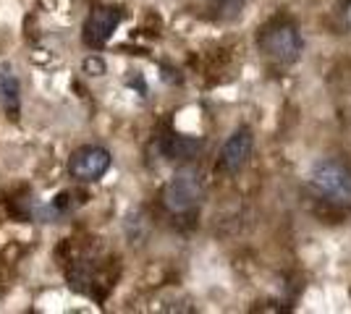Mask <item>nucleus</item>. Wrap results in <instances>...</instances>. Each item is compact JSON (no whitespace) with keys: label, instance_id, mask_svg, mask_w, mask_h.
<instances>
[{"label":"nucleus","instance_id":"1","mask_svg":"<svg viewBox=\"0 0 351 314\" xmlns=\"http://www.w3.org/2000/svg\"><path fill=\"white\" fill-rule=\"evenodd\" d=\"M309 186L330 205H351V170L338 160H322L315 165L309 173Z\"/></svg>","mask_w":351,"mask_h":314},{"label":"nucleus","instance_id":"2","mask_svg":"<svg viewBox=\"0 0 351 314\" xmlns=\"http://www.w3.org/2000/svg\"><path fill=\"white\" fill-rule=\"evenodd\" d=\"M260 50L270 60L289 66L302 53V34L291 21H273L260 34Z\"/></svg>","mask_w":351,"mask_h":314},{"label":"nucleus","instance_id":"3","mask_svg":"<svg viewBox=\"0 0 351 314\" xmlns=\"http://www.w3.org/2000/svg\"><path fill=\"white\" fill-rule=\"evenodd\" d=\"M199 196H202L199 173L191 168H181V170H176L173 179L168 181V186L162 192V205L171 212H189L197 207Z\"/></svg>","mask_w":351,"mask_h":314},{"label":"nucleus","instance_id":"4","mask_svg":"<svg viewBox=\"0 0 351 314\" xmlns=\"http://www.w3.org/2000/svg\"><path fill=\"white\" fill-rule=\"evenodd\" d=\"M110 168V152L97 144H87V147H79L69 157V173L71 179L92 183V181H100Z\"/></svg>","mask_w":351,"mask_h":314},{"label":"nucleus","instance_id":"5","mask_svg":"<svg viewBox=\"0 0 351 314\" xmlns=\"http://www.w3.org/2000/svg\"><path fill=\"white\" fill-rule=\"evenodd\" d=\"M121 21V11L113 5H100L95 8L89 18L84 21V42L89 47H103L108 45V40L113 37V31L118 29Z\"/></svg>","mask_w":351,"mask_h":314},{"label":"nucleus","instance_id":"6","mask_svg":"<svg viewBox=\"0 0 351 314\" xmlns=\"http://www.w3.org/2000/svg\"><path fill=\"white\" fill-rule=\"evenodd\" d=\"M252 147H254L252 131L249 129H236L234 134L228 136V142L223 144V150H220V168L226 173H239L247 165Z\"/></svg>","mask_w":351,"mask_h":314},{"label":"nucleus","instance_id":"7","mask_svg":"<svg viewBox=\"0 0 351 314\" xmlns=\"http://www.w3.org/2000/svg\"><path fill=\"white\" fill-rule=\"evenodd\" d=\"M0 103L5 107V113H11V116H19V79L14 76L11 71V66H0Z\"/></svg>","mask_w":351,"mask_h":314},{"label":"nucleus","instance_id":"8","mask_svg":"<svg viewBox=\"0 0 351 314\" xmlns=\"http://www.w3.org/2000/svg\"><path fill=\"white\" fill-rule=\"evenodd\" d=\"M202 150V142L199 139H191V136H168V142L162 144V152L173 160H189L197 152Z\"/></svg>","mask_w":351,"mask_h":314},{"label":"nucleus","instance_id":"9","mask_svg":"<svg viewBox=\"0 0 351 314\" xmlns=\"http://www.w3.org/2000/svg\"><path fill=\"white\" fill-rule=\"evenodd\" d=\"M244 3H247V0H213V8H215V14L223 16V18H231V16H236L244 8Z\"/></svg>","mask_w":351,"mask_h":314},{"label":"nucleus","instance_id":"10","mask_svg":"<svg viewBox=\"0 0 351 314\" xmlns=\"http://www.w3.org/2000/svg\"><path fill=\"white\" fill-rule=\"evenodd\" d=\"M84 71L92 76H100V74H105V63L100 58H87L84 60Z\"/></svg>","mask_w":351,"mask_h":314}]
</instances>
